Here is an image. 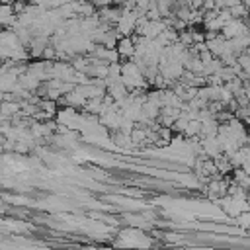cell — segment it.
Masks as SVG:
<instances>
[{"label":"cell","instance_id":"cell-3","mask_svg":"<svg viewBox=\"0 0 250 250\" xmlns=\"http://www.w3.org/2000/svg\"><path fill=\"white\" fill-rule=\"evenodd\" d=\"M21 105L29 109V104H23V102H21ZM35 111H37V105H31V111H27V113H35Z\"/></svg>","mask_w":250,"mask_h":250},{"label":"cell","instance_id":"cell-1","mask_svg":"<svg viewBox=\"0 0 250 250\" xmlns=\"http://www.w3.org/2000/svg\"><path fill=\"white\" fill-rule=\"evenodd\" d=\"M115 51H117L119 59H131L133 57V51H135V43H133L131 35H121L115 41Z\"/></svg>","mask_w":250,"mask_h":250},{"label":"cell","instance_id":"cell-2","mask_svg":"<svg viewBox=\"0 0 250 250\" xmlns=\"http://www.w3.org/2000/svg\"><path fill=\"white\" fill-rule=\"evenodd\" d=\"M16 20V12L10 2H0V27H10Z\"/></svg>","mask_w":250,"mask_h":250}]
</instances>
